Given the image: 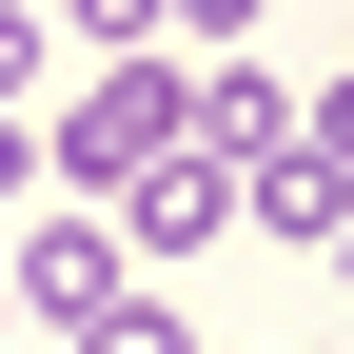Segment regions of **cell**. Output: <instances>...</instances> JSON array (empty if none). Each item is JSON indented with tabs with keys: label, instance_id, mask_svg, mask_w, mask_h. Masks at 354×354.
Masks as SVG:
<instances>
[{
	"label": "cell",
	"instance_id": "5b68a950",
	"mask_svg": "<svg viewBox=\"0 0 354 354\" xmlns=\"http://www.w3.org/2000/svg\"><path fill=\"white\" fill-rule=\"evenodd\" d=\"M335 216H354V177H335L315 138H276V158L236 177V236H276V256H335Z\"/></svg>",
	"mask_w": 354,
	"mask_h": 354
},
{
	"label": "cell",
	"instance_id": "7c38bea8",
	"mask_svg": "<svg viewBox=\"0 0 354 354\" xmlns=\"http://www.w3.org/2000/svg\"><path fill=\"white\" fill-rule=\"evenodd\" d=\"M0 354H39V335H0Z\"/></svg>",
	"mask_w": 354,
	"mask_h": 354
},
{
	"label": "cell",
	"instance_id": "7a4b0ae2",
	"mask_svg": "<svg viewBox=\"0 0 354 354\" xmlns=\"http://www.w3.org/2000/svg\"><path fill=\"white\" fill-rule=\"evenodd\" d=\"M118 295H158L138 256H118V216H79V197H39V216H20V335H39V354H79V335L118 315Z\"/></svg>",
	"mask_w": 354,
	"mask_h": 354
},
{
	"label": "cell",
	"instance_id": "9c48e42d",
	"mask_svg": "<svg viewBox=\"0 0 354 354\" xmlns=\"http://www.w3.org/2000/svg\"><path fill=\"white\" fill-rule=\"evenodd\" d=\"M295 138H315V158L354 177V59H335V79H295Z\"/></svg>",
	"mask_w": 354,
	"mask_h": 354
},
{
	"label": "cell",
	"instance_id": "3957f363",
	"mask_svg": "<svg viewBox=\"0 0 354 354\" xmlns=\"http://www.w3.org/2000/svg\"><path fill=\"white\" fill-rule=\"evenodd\" d=\"M216 236H236V177L177 138V158L138 177V197H118V256H138V276H177V256H216Z\"/></svg>",
	"mask_w": 354,
	"mask_h": 354
},
{
	"label": "cell",
	"instance_id": "277c9868",
	"mask_svg": "<svg viewBox=\"0 0 354 354\" xmlns=\"http://www.w3.org/2000/svg\"><path fill=\"white\" fill-rule=\"evenodd\" d=\"M177 138H197L216 177H256V158L295 138V79H276V59H197V118H177Z\"/></svg>",
	"mask_w": 354,
	"mask_h": 354
},
{
	"label": "cell",
	"instance_id": "8992f818",
	"mask_svg": "<svg viewBox=\"0 0 354 354\" xmlns=\"http://www.w3.org/2000/svg\"><path fill=\"white\" fill-rule=\"evenodd\" d=\"M39 20H59V39H99V59H177V20H158V0H39Z\"/></svg>",
	"mask_w": 354,
	"mask_h": 354
},
{
	"label": "cell",
	"instance_id": "8fae6325",
	"mask_svg": "<svg viewBox=\"0 0 354 354\" xmlns=\"http://www.w3.org/2000/svg\"><path fill=\"white\" fill-rule=\"evenodd\" d=\"M335 295H354V216H335Z\"/></svg>",
	"mask_w": 354,
	"mask_h": 354
},
{
	"label": "cell",
	"instance_id": "ba28073f",
	"mask_svg": "<svg viewBox=\"0 0 354 354\" xmlns=\"http://www.w3.org/2000/svg\"><path fill=\"white\" fill-rule=\"evenodd\" d=\"M158 20H177V59H236V39L276 20V0H158Z\"/></svg>",
	"mask_w": 354,
	"mask_h": 354
},
{
	"label": "cell",
	"instance_id": "30bf717a",
	"mask_svg": "<svg viewBox=\"0 0 354 354\" xmlns=\"http://www.w3.org/2000/svg\"><path fill=\"white\" fill-rule=\"evenodd\" d=\"M0 216H39V118H0Z\"/></svg>",
	"mask_w": 354,
	"mask_h": 354
},
{
	"label": "cell",
	"instance_id": "6da1fadb",
	"mask_svg": "<svg viewBox=\"0 0 354 354\" xmlns=\"http://www.w3.org/2000/svg\"><path fill=\"white\" fill-rule=\"evenodd\" d=\"M177 118H197V59H99L59 118H39V197L118 216V197H138V177L177 158Z\"/></svg>",
	"mask_w": 354,
	"mask_h": 354
},
{
	"label": "cell",
	"instance_id": "52a82bcc",
	"mask_svg": "<svg viewBox=\"0 0 354 354\" xmlns=\"http://www.w3.org/2000/svg\"><path fill=\"white\" fill-rule=\"evenodd\" d=\"M39 79H59V20H39V0H0V118H39Z\"/></svg>",
	"mask_w": 354,
	"mask_h": 354
}]
</instances>
